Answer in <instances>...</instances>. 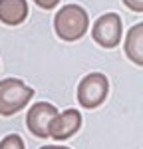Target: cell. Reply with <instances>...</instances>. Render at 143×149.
Listing matches in <instances>:
<instances>
[{"instance_id":"cell-1","label":"cell","mask_w":143,"mask_h":149,"mask_svg":"<svg viewBox=\"0 0 143 149\" xmlns=\"http://www.w3.org/2000/svg\"><path fill=\"white\" fill-rule=\"evenodd\" d=\"M90 28V16L80 4H66L54 16V30L60 40L76 42Z\"/></svg>"},{"instance_id":"cell-2","label":"cell","mask_w":143,"mask_h":149,"mask_svg":"<svg viewBox=\"0 0 143 149\" xmlns=\"http://www.w3.org/2000/svg\"><path fill=\"white\" fill-rule=\"evenodd\" d=\"M34 97V90L18 78L0 81V115H14L24 109Z\"/></svg>"},{"instance_id":"cell-3","label":"cell","mask_w":143,"mask_h":149,"mask_svg":"<svg viewBox=\"0 0 143 149\" xmlns=\"http://www.w3.org/2000/svg\"><path fill=\"white\" fill-rule=\"evenodd\" d=\"M109 93V80L101 72H92L82 78L78 86V103L85 109H95L107 100Z\"/></svg>"},{"instance_id":"cell-4","label":"cell","mask_w":143,"mask_h":149,"mask_svg":"<svg viewBox=\"0 0 143 149\" xmlns=\"http://www.w3.org/2000/svg\"><path fill=\"white\" fill-rule=\"evenodd\" d=\"M121 36H123V20L121 16L115 12H107L101 14L97 20H95L94 28H92V38L97 46L111 50L121 42Z\"/></svg>"},{"instance_id":"cell-5","label":"cell","mask_w":143,"mask_h":149,"mask_svg":"<svg viewBox=\"0 0 143 149\" xmlns=\"http://www.w3.org/2000/svg\"><path fill=\"white\" fill-rule=\"evenodd\" d=\"M82 113L78 109L58 111L48 123V137L56 139V141H66L78 133V129L82 127Z\"/></svg>"},{"instance_id":"cell-6","label":"cell","mask_w":143,"mask_h":149,"mask_svg":"<svg viewBox=\"0 0 143 149\" xmlns=\"http://www.w3.org/2000/svg\"><path fill=\"white\" fill-rule=\"evenodd\" d=\"M58 113L56 105L50 102H38L34 103L26 113V127L34 137L46 139L48 137V123L54 115Z\"/></svg>"},{"instance_id":"cell-7","label":"cell","mask_w":143,"mask_h":149,"mask_svg":"<svg viewBox=\"0 0 143 149\" xmlns=\"http://www.w3.org/2000/svg\"><path fill=\"white\" fill-rule=\"evenodd\" d=\"M28 18L26 0H0V22L6 26H18Z\"/></svg>"},{"instance_id":"cell-8","label":"cell","mask_w":143,"mask_h":149,"mask_svg":"<svg viewBox=\"0 0 143 149\" xmlns=\"http://www.w3.org/2000/svg\"><path fill=\"white\" fill-rule=\"evenodd\" d=\"M125 56L135 66H143V24L131 26L125 36Z\"/></svg>"},{"instance_id":"cell-9","label":"cell","mask_w":143,"mask_h":149,"mask_svg":"<svg viewBox=\"0 0 143 149\" xmlns=\"http://www.w3.org/2000/svg\"><path fill=\"white\" fill-rule=\"evenodd\" d=\"M0 149H26V143H24V139L18 133H10L6 137H2Z\"/></svg>"},{"instance_id":"cell-10","label":"cell","mask_w":143,"mask_h":149,"mask_svg":"<svg viewBox=\"0 0 143 149\" xmlns=\"http://www.w3.org/2000/svg\"><path fill=\"white\" fill-rule=\"evenodd\" d=\"M123 4H125L131 12H137V14L143 12V0H123Z\"/></svg>"},{"instance_id":"cell-11","label":"cell","mask_w":143,"mask_h":149,"mask_svg":"<svg viewBox=\"0 0 143 149\" xmlns=\"http://www.w3.org/2000/svg\"><path fill=\"white\" fill-rule=\"evenodd\" d=\"M34 2L42 8V10H52L54 6H58V4H60V0H34Z\"/></svg>"},{"instance_id":"cell-12","label":"cell","mask_w":143,"mask_h":149,"mask_svg":"<svg viewBox=\"0 0 143 149\" xmlns=\"http://www.w3.org/2000/svg\"><path fill=\"white\" fill-rule=\"evenodd\" d=\"M40 149H70V147H64V145H42Z\"/></svg>"}]
</instances>
